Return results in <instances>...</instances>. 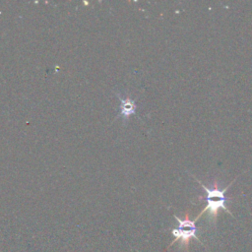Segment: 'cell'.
I'll list each match as a JSON object with an SVG mask.
<instances>
[{"instance_id": "cell-1", "label": "cell", "mask_w": 252, "mask_h": 252, "mask_svg": "<svg viewBox=\"0 0 252 252\" xmlns=\"http://www.w3.org/2000/svg\"><path fill=\"white\" fill-rule=\"evenodd\" d=\"M196 179V181L202 186V188L204 189V191L207 193V197H206V201H207V206L202 210V212L196 217L197 219H199L205 212L209 211L210 213V217L214 219V220H216L217 219V216H218V213H219V210L220 209H222L224 210L226 213H228L229 215H232L231 212L226 208L225 206V202H226V198L224 196V193L225 191L230 187V185L235 181L236 178L233 179V181L230 182V184H228L225 188L223 189H220L218 187V184L215 183L213 185V187L209 188L208 186H206L205 184H203L199 179H197L196 177H194Z\"/></svg>"}, {"instance_id": "cell-2", "label": "cell", "mask_w": 252, "mask_h": 252, "mask_svg": "<svg viewBox=\"0 0 252 252\" xmlns=\"http://www.w3.org/2000/svg\"><path fill=\"white\" fill-rule=\"evenodd\" d=\"M176 220L178 221V227L171 229V234L174 236V240L171 242L170 246L175 243L176 241H180L181 245L185 246L187 249L189 246V241L191 238H194L201 242L200 238L197 236V226H196V221L198 219H194L191 220L188 217V214H186L185 219H179L178 217L174 216Z\"/></svg>"}, {"instance_id": "cell-3", "label": "cell", "mask_w": 252, "mask_h": 252, "mask_svg": "<svg viewBox=\"0 0 252 252\" xmlns=\"http://www.w3.org/2000/svg\"><path fill=\"white\" fill-rule=\"evenodd\" d=\"M136 109V104L135 102L130 99L126 98V100L121 99V114L124 116H129L130 114H133Z\"/></svg>"}]
</instances>
